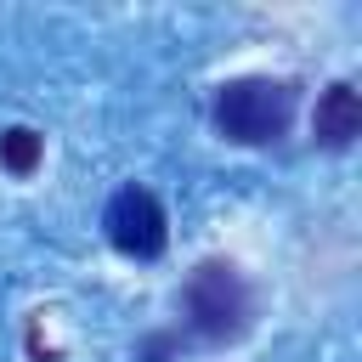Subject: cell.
<instances>
[{"label": "cell", "mask_w": 362, "mask_h": 362, "mask_svg": "<svg viewBox=\"0 0 362 362\" xmlns=\"http://www.w3.org/2000/svg\"><path fill=\"white\" fill-rule=\"evenodd\" d=\"M294 119V85L288 79H232L215 96V130L238 147L277 141Z\"/></svg>", "instance_id": "cell-1"}, {"label": "cell", "mask_w": 362, "mask_h": 362, "mask_svg": "<svg viewBox=\"0 0 362 362\" xmlns=\"http://www.w3.org/2000/svg\"><path fill=\"white\" fill-rule=\"evenodd\" d=\"M249 283H243V272L238 266H226V260H204L192 277H187V288H181V317H187V328L198 334V339H209V345H221V339H238L243 328H249Z\"/></svg>", "instance_id": "cell-2"}, {"label": "cell", "mask_w": 362, "mask_h": 362, "mask_svg": "<svg viewBox=\"0 0 362 362\" xmlns=\"http://www.w3.org/2000/svg\"><path fill=\"white\" fill-rule=\"evenodd\" d=\"M107 238H113V249L130 255V260H153V255H164V243H170L164 204H158L147 187H119L113 204H107Z\"/></svg>", "instance_id": "cell-3"}, {"label": "cell", "mask_w": 362, "mask_h": 362, "mask_svg": "<svg viewBox=\"0 0 362 362\" xmlns=\"http://www.w3.org/2000/svg\"><path fill=\"white\" fill-rule=\"evenodd\" d=\"M356 136H362V96L345 79H334L317 96V141L322 147H351Z\"/></svg>", "instance_id": "cell-4"}, {"label": "cell", "mask_w": 362, "mask_h": 362, "mask_svg": "<svg viewBox=\"0 0 362 362\" xmlns=\"http://www.w3.org/2000/svg\"><path fill=\"white\" fill-rule=\"evenodd\" d=\"M40 153H45V141H40V136H34L28 124H11V130L0 136V164H6L11 175H34Z\"/></svg>", "instance_id": "cell-5"}, {"label": "cell", "mask_w": 362, "mask_h": 362, "mask_svg": "<svg viewBox=\"0 0 362 362\" xmlns=\"http://www.w3.org/2000/svg\"><path fill=\"white\" fill-rule=\"evenodd\" d=\"M170 351H175V339H170V334H147V339H141V351H136V362H170Z\"/></svg>", "instance_id": "cell-6"}]
</instances>
